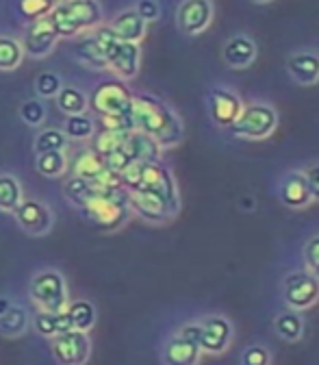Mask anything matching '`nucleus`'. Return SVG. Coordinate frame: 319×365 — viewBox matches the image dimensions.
<instances>
[{"label": "nucleus", "instance_id": "nucleus-22", "mask_svg": "<svg viewBox=\"0 0 319 365\" xmlns=\"http://www.w3.org/2000/svg\"><path fill=\"white\" fill-rule=\"evenodd\" d=\"M281 200L289 209H302L313 202L304 172H291L289 176H285L283 185H281Z\"/></svg>", "mask_w": 319, "mask_h": 365}, {"label": "nucleus", "instance_id": "nucleus-44", "mask_svg": "<svg viewBox=\"0 0 319 365\" xmlns=\"http://www.w3.org/2000/svg\"><path fill=\"white\" fill-rule=\"evenodd\" d=\"M11 307H14L11 298H9V296H5V294H0V317H3Z\"/></svg>", "mask_w": 319, "mask_h": 365}, {"label": "nucleus", "instance_id": "nucleus-11", "mask_svg": "<svg viewBox=\"0 0 319 365\" xmlns=\"http://www.w3.org/2000/svg\"><path fill=\"white\" fill-rule=\"evenodd\" d=\"M51 348L55 361L59 365H85L91 356V339L89 333L83 331H66L51 339Z\"/></svg>", "mask_w": 319, "mask_h": 365}, {"label": "nucleus", "instance_id": "nucleus-40", "mask_svg": "<svg viewBox=\"0 0 319 365\" xmlns=\"http://www.w3.org/2000/svg\"><path fill=\"white\" fill-rule=\"evenodd\" d=\"M304 265L306 272H310L313 277L319 279V235H313L304 244Z\"/></svg>", "mask_w": 319, "mask_h": 365}, {"label": "nucleus", "instance_id": "nucleus-3", "mask_svg": "<svg viewBox=\"0 0 319 365\" xmlns=\"http://www.w3.org/2000/svg\"><path fill=\"white\" fill-rule=\"evenodd\" d=\"M48 20L59 37H76L103 26L105 14L98 0H63L55 5Z\"/></svg>", "mask_w": 319, "mask_h": 365}, {"label": "nucleus", "instance_id": "nucleus-19", "mask_svg": "<svg viewBox=\"0 0 319 365\" xmlns=\"http://www.w3.org/2000/svg\"><path fill=\"white\" fill-rule=\"evenodd\" d=\"M107 29L124 41L142 43V39L146 37V31H148V22L135 11V7H130V9H124L117 16H113V20L107 24Z\"/></svg>", "mask_w": 319, "mask_h": 365}, {"label": "nucleus", "instance_id": "nucleus-42", "mask_svg": "<svg viewBox=\"0 0 319 365\" xmlns=\"http://www.w3.org/2000/svg\"><path fill=\"white\" fill-rule=\"evenodd\" d=\"M135 11L140 14L146 22H155L161 18V7L157 0H137Z\"/></svg>", "mask_w": 319, "mask_h": 365}, {"label": "nucleus", "instance_id": "nucleus-39", "mask_svg": "<svg viewBox=\"0 0 319 365\" xmlns=\"http://www.w3.org/2000/svg\"><path fill=\"white\" fill-rule=\"evenodd\" d=\"M89 187H91V185H89L87 180H83V178H78V176H70V178L66 180V185H63V194H66V198L70 200V205L80 207V202L85 200Z\"/></svg>", "mask_w": 319, "mask_h": 365}, {"label": "nucleus", "instance_id": "nucleus-28", "mask_svg": "<svg viewBox=\"0 0 319 365\" xmlns=\"http://www.w3.org/2000/svg\"><path fill=\"white\" fill-rule=\"evenodd\" d=\"M28 324H31V317L26 309L20 304H14L3 317H0V335L7 339H16L28 331Z\"/></svg>", "mask_w": 319, "mask_h": 365}, {"label": "nucleus", "instance_id": "nucleus-5", "mask_svg": "<svg viewBox=\"0 0 319 365\" xmlns=\"http://www.w3.org/2000/svg\"><path fill=\"white\" fill-rule=\"evenodd\" d=\"M28 296L37 311L61 313L70 302L68 283L59 269H39L28 283Z\"/></svg>", "mask_w": 319, "mask_h": 365}, {"label": "nucleus", "instance_id": "nucleus-14", "mask_svg": "<svg viewBox=\"0 0 319 365\" xmlns=\"http://www.w3.org/2000/svg\"><path fill=\"white\" fill-rule=\"evenodd\" d=\"M128 205H130L132 213H137L142 220H146L150 224H165L178 215L159 194L148 192V190H130Z\"/></svg>", "mask_w": 319, "mask_h": 365}, {"label": "nucleus", "instance_id": "nucleus-43", "mask_svg": "<svg viewBox=\"0 0 319 365\" xmlns=\"http://www.w3.org/2000/svg\"><path fill=\"white\" fill-rule=\"evenodd\" d=\"M304 178H306V185H308V192H310V200L319 202V163L308 165L306 172H304Z\"/></svg>", "mask_w": 319, "mask_h": 365}, {"label": "nucleus", "instance_id": "nucleus-8", "mask_svg": "<svg viewBox=\"0 0 319 365\" xmlns=\"http://www.w3.org/2000/svg\"><path fill=\"white\" fill-rule=\"evenodd\" d=\"M135 190H148L159 194L176 213L180 211V196H178V187L176 180L172 176V172L161 163V161H148L142 165V176H140V185Z\"/></svg>", "mask_w": 319, "mask_h": 365}, {"label": "nucleus", "instance_id": "nucleus-18", "mask_svg": "<svg viewBox=\"0 0 319 365\" xmlns=\"http://www.w3.org/2000/svg\"><path fill=\"white\" fill-rule=\"evenodd\" d=\"M202 350L198 341L176 333L163 346V363L165 365H198Z\"/></svg>", "mask_w": 319, "mask_h": 365}, {"label": "nucleus", "instance_id": "nucleus-12", "mask_svg": "<svg viewBox=\"0 0 319 365\" xmlns=\"http://www.w3.org/2000/svg\"><path fill=\"white\" fill-rule=\"evenodd\" d=\"M20 41H22L24 55H28L33 59H43L57 48L59 35L55 33V26L51 24L48 16H46V18L31 20L26 24L24 35H22Z\"/></svg>", "mask_w": 319, "mask_h": 365}, {"label": "nucleus", "instance_id": "nucleus-7", "mask_svg": "<svg viewBox=\"0 0 319 365\" xmlns=\"http://www.w3.org/2000/svg\"><path fill=\"white\" fill-rule=\"evenodd\" d=\"M278 126V113L273 107L265 105V103H252L246 105L239 113V118L235 120V124L231 126L235 137H241V140H265L269 137Z\"/></svg>", "mask_w": 319, "mask_h": 365}, {"label": "nucleus", "instance_id": "nucleus-29", "mask_svg": "<svg viewBox=\"0 0 319 365\" xmlns=\"http://www.w3.org/2000/svg\"><path fill=\"white\" fill-rule=\"evenodd\" d=\"M96 120L89 113H76V115H68L66 124H63V133L68 140L72 142H89L96 133Z\"/></svg>", "mask_w": 319, "mask_h": 365}, {"label": "nucleus", "instance_id": "nucleus-27", "mask_svg": "<svg viewBox=\"0 0 319 365\" xmlns=\"http://www.w3.org/2000/svg\"><path fill=\"white\" fill-rule=\"evenodd\" d=\"M57 109L66 115H76V113H87L89 105H87V94L83 89L74 87V85H63L59 89V94L55 96Z\"/></svg>", "mask_w": 319, "mask_h": 365}, {"label": "nucleus", "instance_id": "nucleus-13", "mask_svg": "<svg viewBox=\"0 0 319 365\" xmlns=\"http://www.w3.org/2000/svg\"><path fill=\"white\" fill-rule=\"evenodd\" d=\"M14 215L18 226L31 237H46L55 226V215L51 207L41 200H22L16 207Z\"/></svg>", "mask_w": 319, "mask_h": 365}, {"label": "nucleus", "instance_id": "nucleus-38", "mask_svg": "<svg viewBox=\"0 0 319 365\" xmlns=\"http://www.w3.org/2000/svg\"><path fill=\"white\" fill-rule=\"evenodd\" d=\"M20 118L28 124V126H41L46 120V107L39 98H31L26 103H22L20 107Z\"/></svg>", "mask_w": 319, "mask_h": 365}, {"label": "nucleus", "instance_id": "nucleus-17", "mask_svg": "<svg viewBox=\"0 0 319 365\" xmlns=\"http://www.w3.org/2000/svg\"><path fill=\"white\" fill-rule=\"evenodd\" d=\"M256 43L248 35H233L228 37L221 46V61L233 68V70H244L250 68L256 59Z\"/></svg>", "mask_w": 319, "mask_h": 365}, {"label": "nucleus", "instance_id": "nucleus-25", "mask_svg": "<svg viewBox=\"0 0 319 365\" xmlns=\"http://www.w3.org/2000/svg\"><path fill=\"white\" fill-rule=\"evenodd\" d=\"M72 176H78L83 180H87L89 185L98 178V174L107 168L103 157L98 153H94L91 148H85V150H78L72 159Z\"/></svg>", "mask_w": 319, "mask_h": 365}, {"label": "nucleus", "instance_id": "nucleus-26", "mask_svg": "<svg viewBox=\"0 0 319 365\" xmlns=\"http://www.w3.org/2000/svg\"><path fill=\"white\" fill-rule=\"evenodd\" d=\"M66 313H68L70 319H72V329H74V331L89 333L91 329L96 327L98 311H96V307L91 304L89 300H72V302H68Z\"/></svg>", "mask_w": 319, "mask_h": 365}, {"label": "nucleus", "instance_id": "nucleus-21", "mask_svg": "<svg viewBox=\"0 0 319 365\" xmlns=\"http://www.w3.org/2000/svg\"><path fill=\"white\" fill-rule=\"evenodd\" d=\"M287 72L298 85L319 83V55H315L310 51L293 53L287 59Z\"/></svg>", "mask_w": 319, "mask_h": 365}, {"label": "nucleus", "instance_id": "nucleus-37", "mask_svg": "<svg viewBox=\"0 0 319 365\" xmlns=\"http://www.w3.org/2000/svg\"><path fill=\"white\" fill-rule=\"evenodd\" d=\"M57 5V0H18L20 14L31 22L37 18H46Z\"/></svg>", "mask_w": 319, "mask_h": 365}, {"label": "nucleus", "instance_id": "nucleus-6", "mask_svg": "<svg viewBox=\"0 0 319 365\" xmlns=\"http://www.w3.org/2000/svg\"><path fill=\"white\" fill-rule=\"evenodd\" d=\"M132 91L126 81L122 78H107L94 87L87 96V105L96 118L103 115H124L132 111Z\"/></svg>", "mask_w": 319, "mask_h": 365}, {"label": "nucleus", "instance_id": "nucleus-34", "mask_svg": "<svg viewBox=\"0 0 319 365\" xmlns=\"http://www.w3.org/2000/svg\"><path fill=\"white\" fill-rule=\"evenodd\" d=\"M68 137L59 128H41L35 137V153H53V150H66L68 148Z\"/></svg>", "mask_w": 319, "mask_h": 365}, {"label": "nucleus", "instance_id": "nucleus-15", "mask_svg": "<svg viewBox=\"0 0 319 365\" xmlns=\"http://www.w3.org/2000/svg\"><path fill=\"white\" fill-rule=\"evenodd\" d=\"M213 22L211 0H182L176 11V26L189 37L204 33Z\"/></svg>", "mask_w": 319, "mask_h": 365}, {"label": "nucleus", "instance_id": "nucleus-2", "mask_svg": "<svg viewBox=\"0 0 319 365\" xmlns=\"http://www.w3.org/2000/svg\"><path fill=\"white\" fill-rule=\"evenodd\" d=\"M87 222L96 226L98 231L115 233L128 222L130 217V205H128V192L124 187H94L91 185L85 200L78 207Z\"/></svg>", "mask_w": 319, "mask_h": 365}, {"label": "nucleus", "instance_id": "nucleus-24", "mask_svg": "<svg viewBox=\"0 0 319 365\" xmlns=\"http://www.w3.org/2000/svg\"><path fill=\"white\" fill-rule=\"evenodd\" d=\"M33 327L37 331V335L53 339L66 331H72V319L66 311L61 313H46V311H37L33 317Z\"/></svg>", "mask_w": 319, "mask_h": 365}, {"label": "nucleus", "instance_id": "nucleus-31", "mask_svg": "<svg viewBox=\"0 0 319 365\" xmlns=\"http://www.w3.org/2000/svg\"><path fill=\"white\" fill-rule=\"evenodd\" d=\"M24 61L22 41L11 35H0V72H14Z\"/></svg>", "mask_w": 319, "mask_h": 365}, {"label": "nucleus", "instance_id": "nucleus-32", "mask_svg": "<svg viewBox=\"0 0 319 365\" xmlns=\"http://www.w3.org/2000/svg\"><path fill=\"white\" fill-rule=\"evenodd\" d=\"M273 329H276V335L285 341H300L304 335V322L302 315L293 309L281 313L276 319H273Z\"/></svg>", "mask_w": 319, "mask_h": 365}, {"label": "nucleus", "instance_id": "nucleus-45", "mask_svg": "<svg viewBox=\"0 0 319 365\" xmlns=\"http://www.w3.org/2000/svg\"><path fill=\"white\" fill-rule=\"evenodd\" d=\"M252 3H258V5H265V3H271V0H252Z\"/></svg>", "mask_w": 319, "mask_h": 365}, {"label": "nucleus", "instance_id": "nucleus-1", "mask_svg": "<svg viewBox=\"0 0 319 365\" xmlns=\"http://www.w3.org/2000/svg\"><path fill=\"white\" fill-rule=\"evenodd\" d=\"M132 122L135 130L152 137L161 150L176 148L185 137L182 122L172 107L148 94L132 96Z\"/></svg>", "mask_w": 319, "mask_h": 365}, {"label": "nucleus", "instance_id": "nucleus-4", "mask_svg": "<svg viewBox=\"0 0 319 365\" xmlns=\"http://www.w3.org/2000/svg\"><path fill=\"white\" fill-rule=\"evenodd\" d=\"M103 55L107 59V68L122 81H132L137 74H140L142 68V46L132 43V41H124L120 37H115L107 26H98L94 31Z\"/></svg>", "mask_w": 319, "mask_h": 365}, {"label": "nucleus", "instance_id": "nucleus-35", "mask_svg": "<svg viewBox=\"0 0 319 365\" xmlns=\"http://www.w3.org/2000/svg\"><path fill=\"white\" fill-rule=\"evenodd\" d=\"M126 135H128V133H117V130H105V128H100V130H96L94 137L89 140V142H91V150L98 153V155L103 157V155H107V153L120 148Z\"/></svg>", "mask_w": 319, "mask_h": 365}, {"label": "nucleus", "instance_id": "nucleus-23", "mask_svg": "<svg viewBox=\"0 0 319 365\" xmlns=\"http://www.w3.org/2000/svg\"><path fill=\"white\" fill-rule=\"evenodd\" d=\"M72 55L76 57V61L89 70H109L107 68V59L103 55V48H100V43L94 35V31H91L89 35H85L83 39H78V43L74 46V51Z\"/></svg>", "mask_w": 319, "mask_h": 365}, {"label": "nucleus", "instance_id": "nucleus-46", "mask_svg": "<svg viewBox=\"0 0 319 365\" xmlns=\"http://www.w3.org/2000/svg\"><path fill=\"white\" fill-rule=\"evenodd\" d=\"M57 3H63V0H57Z\"/></svg>", "mask_w": 319, "mask_h": 365}, {"label": "nucleus", "instance_id": "nucleus-30", "mask_svg": "<svg viewBox=\"0 0 319 365\" xmlns=\"http://www.w3.org/2000/svg\"><path fill=\"white\" fill-rule=\"evenodd\" d=\"M35 170L41 176L48 178H59L70 170V159L66 150H53V153H41L35 157Z\"/></svg>", "mask_w": 319, "mask_h": 365}, {"label": "nucleus", "instance_id": "nucleus-33", "mask_svg": "<svg viewBox=\"0 0 319 365\" xmlns=\"http://www.w3.org/2000/svg\"><path fill=\"white\" fill-rule=\"evenodd\" d=\"M22 185L14 174H0V211L14 213L22 202Z\"/></svg>", "mask_w": 319, "mask_h": 365}, {"label": "nucleus", "instance_id": "nucleus-16", "mask_svg": "<svg viewBox=\"0 0 319 365\" xmlns=\"http://www.w3.org/2000/svg\"><path fill=\"white\" fill-rule=\"evenodd\" d=\"M244 109L241 98L226 87H213L209 91V115L219 128H231Z\"/></svg>", "mask_w": 319, "mask_h": 365}, {"label": "nucleus", "instance_id": "nucleus-10", "mask_svg": "<svg viewBox=\"0 0 319 365\" xmlns=\"http://www.w3.org/2000/svg\"><path fill=\"white\" fill-rule=\"evenodd\" d=\"M198 346L202 354H221L233 341V324L224 315L198 319Z\"/></svg>", "mask_w": 319, "mask_h": 365}, {"label": "nucleus", "instance_id": "nucleus-20", "mask_svg": "<svg viewBox=\"0 0 319 365\" xmlns=\"http://www.w3.org/2000/svg\"><path fill=\"white\" fill-rule=\"evenodd\" d=\"M122 148L126 150V155L130 157V161H140V163H148V161H161V148L159 144L152 140V137L132 130L124 137Z\"/></svg>", "mask_w": 319, "mask_h": 365}, {"label": "nucleus", "instance_id": "nucleus-9", "mask_svg": "<svg viewBox=\"0 0 319 365\" xmlns=\"http://www.w3.org/2000/svg\"><path fill=\"white\" fill-rule=\"evenodd\" d=\"M283 298L293 311L310 309L319 300V279L310 272H291L283 281Z\"/></svg>", "mask_w": 319, "mask_h": 365}, {"label": "nucleus", "instance_id": "nucleus-36", "mask_svg": "<svg viewBox=\"0 0 319 365\" xmlns=\"http://www.w3.org/2000/svg\"><path fill=\"white\" fill-rule=\"evenodd\" d=\"M61 87H63L61 85V78L55 72H41L35 78V94H37L39 101H43V98H55L59 94Z\"/></svg>", "mask_w": 319, "mask_h": 365}, {"label": "nucleus", "instance_id": "nucleus-41", "mask_svg": "<svg viewBox=\"0 0 319 365\" xmlns=\"http://www.w3.org/2000/svg\"><path fill=\"white\" fill-rule=\"evenodd\" d=\"M241 365H271V354L265 346H250L241 354Z\"/></svg>", "mask_w": 319, "mask_h": 365}]
</instances>
